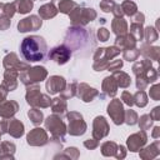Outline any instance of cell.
<instances>
[{
    "instance_id": "6da1fadb",
    "label": "cell",
    "mask_w": 160,
    "mask_h": 160,
    "mask_svg": "<svg viewBox=\"0 0 160 160\" xmlns=\"http://www.w3.org/2000/svg\"><path fill=\"white\" fill-rule=\"evenodd\" d=\"M20 50L25 60L30 62L40 61L45 58L46 42L41 36H38V35L26 36L20 45Z\"/></svg>"
},
{
    "instance_id": "7a4b0ae2",
    "label": "cell",
    "mask_w": 160,
    "mask_h": 160,
    "mask_svg": "<svg viewBox=\"0 0 160 160\" xmlns=\"http://www.w3.org/2000/svg\"><path fill=\"white\" fill-rule=\"evenodd\" d=\"M46 75H48V72H46L45 68L35 66V68L28 69L26 72H22L20 75V80L25 85H29V84H34V82H39V81L44 80L46 78Z\"/></svg>"
},
{
    "instance_id": "3957f363",
    "label": "cell",
    "mask_w": 160,
    "mask_h": 160,
    "mask_svg": "<svg viewBox=\"0 0 160 160\" xmlns=\"http://www.w3.org/2000/svg\"><path fill=\"white\" fill-rule=\"evenodd\" d=\"M69 119V132L71 135H81L85 132L86 125L82 121V116L78 112H69L68 114Z\"/></svg>"
},
{
    "instance_id": "277c9868",
    "label": "cell",
    "mask_w": 160,
    "mask_h": 160,
    "mask_svg": "<svg viewBox=\"0 0 160 160\" xmlns=\"http://www.w3.org/2000/svg\"><path fill=\"white\" fill-rule=\"evenodd\" d=\"M96 16V12L92 9H84V8H76L71 12V21L72 24H86L88 21H91Z\"/></svg>"
},
{
    "instance_id": "5b68a950",
    "label": "cell",
    "mask_w": 160,
    "mask_h": 160,
    "mask_svg": "<svg viewBox=\"0 0 160 160\" xmlns=\"http://www.w3.org/2000/svg\"><path fill=\"white\" fill-rule=\"evenodd\" d=\"M70 56H71V51H70V49H69L68 46H65V45L56 46V48H54V49L49 52V58H50L51 60H54L56 64H60V65L68 62V60L70 59Z\"/></svg>"
},
{
    "instance_id": "8992f818",
    "label": "cell",
    "mask_w": 160,
    "mask_h": 160,
    "mask_svg": "<svg viewBox=\"0 0 160 160\" xmlns=\"http://www.w3.org/2000/svg\"><path fill=\"white\" fill-rule=\"evenodd\" d=\"M108 112L112 118L115 124L119 125L124 121V109H122V105H121L120 100H118V99L112 100L111 104L108 106Z\"/></svg>"
},
{
    "instance_id": "52a82bcc",
    "label": "cell",
    "mask_w": 160,
    "mask_h": 160,
    "mask_svg": "<svg viewBox=\"0 0 160 160\" xmlns=\"http://www.w3.org/2000/svg\"><path fill=\"white\" fill-rule=\"evenodd\" d=\"M45 125L48 129H50L52 135L61 136V139H62L64 132H65V125L62 121H60V119H58L56 116H49L45 121Z\"/></svg>"
},
{
    "instance_id": "ba28073f",
    "label": "cell",
    "mask_w": 160,
    "mask_h": 160,
    "mask_svg": "<svg viewBox=\"0 0 160 160\" xmlns=\"http://www.w3.org/2000/svg\"><path fill=\"white\" fill-rule=\"evenodd\" d=\"M146 140H148V138H146L145 131H141V132L134 134L128 138V146L131 151H139L145 145Z\"/></svg>"
},
{
    "instance_id": "9c48e42d",
    "label": "cell",
    "mask_w": 160,
    "mask_h": 160,
    "mask_svg": "<svg viewBox=\"0 0 160 160\" xmlns=\"http://www.w3.org/2000/svg\"><path fill=\"white\" fill-rule=\"evenodd\" d=\"M40 26H41V20L36 16L26 18V19L21 20L18 25L19 31H21V32H25V31H29V30H36Z\"/></svg>"
},
{
    "instance_id": "30bf717a",
    "label": "cell",
    "mask_w": 160,
    "mask_h": 160,
    "mask_svg": "<svg viewBox=\"0 0 160 160\" xmlns=\"http://www.w3.org/2000/svg\"><path fill=\"white\" fill-rule=\"evenodd\" d=\"M4 66L8 70H15V71H18V70H28L29 69V65L24 64V62H20L15 54H10L4 59Z\"/></svg>"
},
{
    "instance_id": "8fae6325",
    "label": "cell",
    "mask_w": 160,
    "mask_h": 160,
    "mask_svg": "<svg viewBox=\"0 0 160 160\" xmlns=\"http://www.w3.org/2000/svg\"><path fill=\"white\" fill-rule=\"evenodd\" d=\"M46 140H48L46 132L40 128L34 129L28 135V142L30 145H42V144L46 142Z\"/></svg>"
},
{
    "instance_id": "7c38bea8",
    "label": "cell",
    "mask_w": 160,
    "mask_h": 160,
    "mask_svg": "<svg viewBox=\"0 0 160 160\" xmlns=\"http://www.w3.org/2000/svg\"><path fill=\"white\" fill-rule=\"evenodd\" d=\"M64 86H65V80L64 78L60 76H51L46 82V90L49 94H56L61 91Z\"/></svg>"
},
{
    "instance_id": "4fadbf2b",
    "label": "cell",
    "mask_w": 160,
    "mask_h": 160,
    "mask_svg": "<svg viewBox=\"0 0 160 160\" xmlns=\"http://www.w3.org/2000/svg\"><path fill=\"white\" fill-rule=\"evenodd\" d=\"M109 131L108 124L105 121V119L102 116H98L94 121V136L96 139H100L102 136H105Z\"/></svg>"
},
{
    "instance_id": "5bb4252c",
    "label": "cell",
    "mask_w": 160,
    "mask_h": 160,
    "mask_svg": "<svg viewBox=\"0 0 160 160\" xmlns=\"http://www.w3.org/2000/svg\"><path fill=\"white\" fill-rule=\"evenodd\" d=\"M78 95H79V98L82 99V101L88 102V101H91L92 98L98 95V91L92 88H89L86 84H81V85H79Z\"/></svg>"
},
{
    "instance_id": "9a60e30c",
    "label": "cell",
    "mask_w": 160,
    "mask_h": 160,
    "mask_svg": "<svg viewBox=\"0 0 160 160\" xmlns=\"http://www.w3.org/2000/svg\"><path fill=\"white\" fill-rule=\"evenodd\" d=\"M116 45H120L121 49H134L136 45V39L132 35H120V38L116 39Z\"/></svg>"
},
{
    "instance_id": "2e32d148",
    "label": "cell",
    "mask_w": 160,
    "mask_h": 160,
    "mask_svg": "<svg viewBox=\"0 0 160 160\" xmlns=\"http://www.w3.org/2000/svg\"><path fill=\"white\" fill-rule=\"evenodd\" d=\"M18 104L15 101H6L0 105V115L2 118H10L18 111Z\"/></svg>"
},
{
    "instance_id": "e0dca14e",
    "label": "cell",
    "mask_w": 160,
    "mask_h": 160,
    "mask_svg": "<svg viewBox=\"0 0 160 160\" xmlns=\"http://www.w3.org/2000/svg\"><path fill=\"white\" fill-rule=\"evenodd\" d=\"M102 89L105 90V92H106L109 96H114V95L116 94L118 84H116V81H115L114 76H109V78H105V79H104Z\"/></svg>"
},
{
    "instance_id": "ac0fdd59",
    "label": "cell",
    "mask_w": 160,
    "mask_h": 160,
    "mask_svg": "<svg viewBox=\"0 0 160 160\" xmlns=\"http://www.w3.org/2000/svg\"><path fill=\"white\" fill-rule=\"evenodd\" d=\"M16 71L15 70H8L5 72V81L4 86H6L8 90H14L16 88Z\"/></svg>"
},
{
    "instance_id": "d6986e66",
    "label": "cell",
    "mask_w": 160,
    "mask_h": 160,
    "mask_svg": "<svg viewBox=\"0 0 160 160\" xmlns=\"http://www.w3.org/2000/svg\"><path fill=\"white\" fill-rule=\"evenodd\" d=\"M8 130H9V132H10L12 136L19 138V136H21L22 132H24V125H22L19 120L14 119V120L10 121V124H9V129H8Z\"/></svg>"
},
{
    "instance_id": "ffe728a7",
    "label": "cell",
    "mask_w": 160,
    "mask_h": 160,
    "mask_svg": "<svg viewBox=\"0 0 160 160\" xmlns=\"http://www.w3.org/2000/svg\"><path fill=\"white\" fill-rule=\"evenodd\" d=\"M140 52L144 56H146L148 59L150 58V60L156 61L159 59V55H160V49L158 46H144Z\"/></svg>"
},
{
    "instance_id": "44dd1931",
    "label": "cell",
    "mask_w": 160,
    "mask_h": 160,
    "mask_svg": "<svg viewBox=\"0 0 160 160\" xmlns=\"http://www.w3.org/2000/svg\"><path fill=\"white\" fill-rule=\"evenodd\" d=\"M40 98H41V94H40V90L38 86L29 89V91L26 94V100L30 105H39Z\"/></svg>"
},
{
    "instance_id": "7402d4cb",
    "label": "cell",
    "mask_w": 160,
    "mask_h": 160,
    "mask_svg": "<svg viewBox=\"0 0 160 160\" xmlns=\"http://www.w3.org/2000/svg\"><path fill=\"white\" fill-rule=\"evenodd\" d=\"M114 79H116L115 81H116V84L119 85V86H121V88H128L129 85H130V76L128 75V74H125V72H122V71H116L115 74H114Z\"/></svg>"
},
{
    "instance_id": "603a6c76",
    "label": "cell",
    "mask_w": 160,
    "mask_h": 160,
    "mask_svg": "<svg viewBox=\"0 0 160 160\" xmlns=\"http://www.w3.org/2000/svg\"><path fill=\"white\" fill-rule=\"evenodd\" d=\"M39 14L44 18V19H49V18H52L56 15V9L54 6V4H46L44 6H41L39 9Z\"/></svg>"
},
{
    "instance_id": "cb8c5ba5",
    "label": "cell",
    "mask_w": 160,
    "mask_h": 160,
    "mask_svg": "<svg viewBox=\"0 0 160 160\" xmlns=\"http://www.w3.org/2000/svg\"><path fill=\"white\" fill-rule=\"evenodd\" d=\"M126 21L122 20L121 18L120 19H115L112 21V30L116 35H125L126 32Z\"/></svg>"
},
{
    "instance_id": "d4e9b609",
    "label": "cell",
    "mask_w": 160,
    "mask_h": 160,
    "mask_svg": "<svg viewBox=\"0 0 160 160\" xmlns=\"http://www.w3.org/2000/svg\"><path fill=\"white\" fill-rule=\"evenodd\" d=\"M130 31L132 35H135L136 40H141L144 38V30H142V24L141 22H132L130 26Z\"/></svg>"
},
{
    "instance_id": "484cf974",
    "label": "cell",
    "mask_w": 160,
    "mask_h": 160,
    "mask_svg": "<svg viewBox=\"0 0 160 160\" xmlns=\"http://www.w3.org/2000/svg\"><path fill=\"white\" fill-rule=\"evenodd\" d=\"M132 99H134V104H136V105L140 106V108H144V106L148 104V96H146L145 91H142V90H139V91L132 96Z\"/></svg>"
},
{
    "instance_id": "4316f807",
    "label": "cell",
    "mask_w": 160,
    "mask_h": 160,
    "mask_svg": "<svg viewBox=\"0 0 160 160\" xmlns=\"http://www.w3.org/2000/svg\"><path fill=\"white\" fill-rule=\"evenodd\" d=\"M144 36H145V40H146V42L148 44H152L154 41H156L158 40V31L154 29V28H151V26H149V28H146L145 30H144Z\"/></svg>"
},
{
    "instance_id": "83f0119b",
    "label": "cell",
    "mask_w": 160,
    "mask_h": 160,
    "mask_svg": "<svg viewBox=\"0 0 160 160\" xmlns=\"http://www.w3.org/2000/svg\"><path fill=\"white\" fill-rule=\"evenodd\" d=\"M121 10H122V12H125L126 15L132 16V15L136 12L138 8H136V5H135L132 1L126 0V1H124V2H122V5H121Z\"/></svg>"
},
{
    "instance_id": "f1b7e54d",
    "label": "cell",
    "mask_w": 160,
    "mask_h": 160,
    "mask_svg": "<svg viewBox=\"0 0 160 160\" xmlns=\"http://www.w3.org/2000/svg\"><path fill=\"white\" fill-rule=\"evenodd\" d=\"M66 109V102L62 99H54L52 101V111L58 114H62Z\"/></svg>"
},
{
    "instance_id": "f546056e",
    "label": "cell",
    "mask_w": 160,
    "mask_h": 160,
    "mask_svg": "<svg viewBox=\"0 0 160 160\" xmlns=\"http://www.w3.org/2000/svg\"><path fill=\"white\" fill-rule=\"evenodd\" d=\"M72 8H76V4L72 2V1H70V0H61L60 4H59L60 11L64 12V14H69L72 10Z\"/></svg>"
},
{
    "instance_id": "4dcf8cb0",
    "label": "cell",
    "mask_w": 160,
    "mask_h": 160,
    "mask_svg": "<svg viewBox=\"0 0 160 160\" xmlns=\"http://www.w3.org/2000/svg\"><path fill=\"white\" fill-rule=\"evenodd\" d=\"M16 4L19 5L18 11L21 12V14L28 12V11L32 8V1H31V0H20V1H18Z\"/></svg>"
},
{
    "instance_id": "1f68e13d",
    "label": "cell",
    "mask_w": 160,
    "mask_h": 160,
    "mask_svg": "<svg viewBox=\"0 0 160 160\" xmlns=\"http://www.w3.org/2000/svg\"><path fill=\"white\" fill-rule=\"evenodd\" d=\"M140 55V50L138 49H128L124 51V59L125 60H129V61H134L138 59V56Z\"/></svg>"
},
{
    "instance_id": "d6a6232c",
    "label": "cell",
    "mask_w": 160,
    "mask_h": 160,
    "mask_svg": "<svg viewBox=\"0 0 160 160\" xmlns=\"http://www.w3.org/2000/svg\"><path fill=\"white\" fill-rule=\"evenodd\" d=\"M29 118L34 124H40L42 121V112L38 109H32L29 111Z\"/></svg>"
},
{
    "instance_id": "836d02e7",
    "label": "cell",
    "mask_w": 160,
    "mask_h": 160,
    "mask_svg": "<svg viewBox=\"0 0 160 160\" xmlns=\"http://www.w3.org/2000/svg\"><path fill=\"white\" fill-rule=\"evenodd\" d=\"M152 124V119L150 118V115H142L140 118V121H139V126L141 130H146L151 126Z\"/></svg>"
},
{
    "instance_id": "e575fe53",
    "label": "cell",
    "mask_w": 160,
    "mask_h": 160,
    "mask_svg": "<svg viewBox=\"0 0 160 160\" xmlns=\"http://www.w3.org/2000/svg\"><path fill=\"white\" fill-rule=\"evenodd\" d=\"M124 120H126V124L134 125V124L138 122V115H136V112L134 110H128L126 111V118Z\"/></svg>"
},
{
    "instance_id": "d590c367",
    "label": "cell",
    "mask_w": 160,
    "mask_h": 160,
    "mask_svg": "<svg viewBox=\"0 0 160 160\" xmlns=\"http://www.w3.org/2000/svg\"><path fill=\"white\" fill-rule=\"evenodd\" d=\"M150 98L152 99V100H155V101H158L159 99H160V86L158 85V84H155L151 89H150Z\"/></svg>"
},
{
    "instance_id": "8d00e7d4",
    "label": "cell",
    "mask_w": 160,
    "mask_h": 160,
    "mask_svg": "<svg viewBox=\"0 0 160 160\" xmlns=\"http://www.w3.org/2000/svg\"><path fill=\"white\" fill-rule=\"evenodd\" d=\"M121 99L124 100V102L126 104V105H129V106H131L132 104H134V99H132V95L130 94V92H128V91H124L122 92V95H121Z\"/></svg>"
},
{
    "instance_id": "74e56055",
    "label": "cell",
    "mask_w": 160,
    "mask_h": 160,
    "mask_svg": "<svg viewBox=\"0 0 160 160\" xmlns=\"http://www.w3.org/2000/svg\"><path fill=\"white\" fill-rule=\"evenodd\" d=\"M75 86H76V84L69 85V86L66 88V91L62 92V96H64V98H70V96H72L74 92H75Z\"/></svg>"
},
{
    "instance_id": "f35d334b",
    "label": "cell",
    "mask_w": 160,
    "mask_h": 160,
    "mask_svg": "<svg viewBox=\"0 0 160 160\" xmlns=\"http://www.w3.org/2000/svg\"><path fill=\"white\" fill-rule=\"evenodd\" d=\"M98 36H99V39H100V41H106L108 39H109V31L106 30V29H100L99 30V32H98Z\"/></svg>"
},
{
    "instance_id": "ab89813d",
    "label": "cell",
    "mask_w": 160,
    "mask_h": 160,
    "mask_svg": "<svg viewBox=\"0 0 160 160\" xmlns=\"http://www.w3.org/2000/svg\"><path fill=\"white\" fill-rule=\"evenodd\" d=\"M121 66H122V61L121 60H115L114 62H111V64L108 65V69L114 71V70H120Z\"/></svg>"
},
{
    "instance_id": "60d3db41",
    "label": "cell",
    "mask_w": 160,
    "mask_h": 160,
    "mask_svg": "<svg viewBox=\"0 0 160 160\" xmlns=\"http://www.w3.org/2000/svg\"><path fill=\"white\" fill-rule=\"evenodd\" d=\"M150 118L152 119V121H158L160 119V108L159 106L154 108V110L150 112Z\"/></svg>"
},
{
    "instance_id": "b9f144b4",
    "label": "cell",
    "mask_w": 160,
    "mask_h": 160,
    "mask_svg": "<svg viewBox=\"0 0 160 160\" xmlns=\"http://www.w3.org/2000/svg\"><path fill=\"white\" fill-rule=\"evenodd\" d=\"M9 25H10V20L8 19V16H6V18H0V29H1V30L8 29Z\"/></svg>"
},
{
    "instance_id": "7bdbcfd3",
    "label": "cell",
    "mask_w": 160,
    "mask_h": 160,
    "mask_svg": "<svg viewBox=\"0 0 160 160\" xmlns=\"http://www.w3.org/2000/svg\"><path fill=\"white\" fill-rule=\"evenodd\" d=\"M6 92H8V89H6L4 85H1V86H0V102H1V101L5 99Z\"/></svg>"
},
{
    "instance_id": "ee69618b",
    "label": "cell",
    "mask_w": 160,
    "mask_h": 160,
    "mask_svg": "<svg viewBox=\"0 0 160 160\" xmlns=\"http://www.w3.org/2000/svg\"><path fill=\"white\" fill-rule=\"evenodd\" d=\"M159 136H160V128L159 126H155L154 128V131H152V138L159 139Z\"/></svg>"
},
{
    "instance_id": "f6af8a7d",
    "label": "cell",
    "mask_w": 160,
    "mask_h": 160,
    "mask_svg": "<svg viewBox=\"0 0 160 160\" xmlns=\"http://www.w3.org/2000/svg\"><path fill=\"white\" fill-rule=\"evenodd\" d=\"M134 21H135V22H141V24H142V22H144V14H138Z\"/></svg>"
},
{
    "instance_id": "bcb514c9",
    "label": "cell",
    "mask_w": 160,
    "mask_h": 160,
    "mask_svg": "<svg viewBox=\"0 0 160 160\" xmlns=\"http://www.w3.org/2000/svg\"><path fill=\"white\" fill-rule=\"evenodd\" d=\"M96 145H98V142H91L90 139H89L88 141H85V146H86V148H95Z\"/></svg>"
}]
</instances>
